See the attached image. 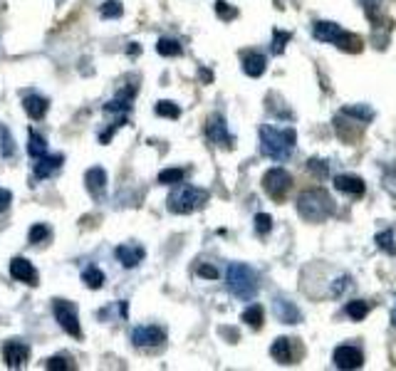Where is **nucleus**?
<instances>
[{
	"instance_id": "obj_26",
	"label": "nucleus",
	"mask_w": 396,
	"mask_h": 371,
	"mask_svg": "<svg viewBox=\"0 0 396 371\" xmlns=\"http://www.w3.org/2000/svg\"><path fill=\"white\" fill-rule=\"evenodd\" d=\"M156 52L161 57H179L181 55V43L171 38H161L156 43Z\"/></svg>"
},
{
	"instance_id": "obj_43",
	"label": "nucleus",
	"mask_w": 396,
	"mask_h": 371,
	"mask_svg": "<svg viewBox=\"0 0 396 371\" xmlns=\"http://www.w3.org/2000/svg\"><path fill=\"white\" fill-rule=\"evenodd\" d=\"M198 278H206V280H218V270L213 265H198Z\"/></svg>"
},
{
	"instance_id": "obj_20",
	"label": "nucleus",
	"mask_w": 396,
	"mask_h": 371,
	"mask_svg": "<svg viewBox=\"0 0 396 371\" xmlns=\"http://www.w3.org/2000/svg\"><path fill=\"white\" fill-rule=\"evenodd\" d=\"M267 70V57L263 52H245L243 55V72L248 77H261Z\"/></svg>"
},
{
	"instance_id": "obj_29",
	"label": "nucleus",
	"mask_w": 396,
	"mask_h": 371,
	"mask_svg": "<svg viewBox=\"0 0 396 371\" xmlns=\"http://www.w3.org/2000/svg\"><path fill=\"white\" fill-rule=\"evenodd\" d=\"M342 114H344V116H352V119L362 121V124H367V121L374 119V109L364 107V104H362V107H344Z\"/></svg>"
},
{
	"instance_id": "obj_7",
	"label": "nucleus",
	"mask_w": 396,
	"mask_h": 371,
	"mask_svg": "<svg viewBox=\"0 0 396 371\" xmlns=\"http://www.w3.org/2000/svg\"><path fill=\"white\" fill-rule=\"evenodd\" d=\"M166 342V332L156 324H147V327H136L131 332V344L136 349H156Z\"/></svg>"
},
{
	"instance_id": "obj_16",
	"label": "nucleus",
	"mask_w": 396,
	"mask_h": 371,
	"mask_svg": "<svg viewBox=\"0 0 396 371\" xmlns=\"http://www.w3.org/2000/svg\"><path fill=\"white\" fill-rule=\"evenodd\" d=\"M115 255L126 270H131V268H136V265H139L144 257H147V250H144L141 245H134V243H124V245L117 248Z\"/></svg>"
},
{
	"instance_id": "obj_41",
	"label": "nucleus",
	"mask_w": 396,
	"mask_h": 371,
	"mask_svg": "<svg viewBox=\"0 0 396 371\" xmlns=\"http://www.w3.org/2000/svg\"><path fill=\"white\" fill-rule=\"evenodd\" d=\"M272 230V218L267 213H258L256 215V233L258 235H267Z\"/></svg>"
},
{
	"instance_id": "obj_12",
	"label": "nucleus",
	"mask_w": 396,
	"mask_h": 371,
	"mask_svg": "<svg viewBox=\"0 0 396 371\" xmlns=\"http://www.w3.org/2000/svg\"><path fill=\"white\" fill-rule=\"evenodd\" d=\"M10 278L17 280V282H25L30 285V287H35V285H38V270H35V265L27 260V257H13Z\"/></svg>"
},
{
	"instance_id": "obj_31",
	"label": "nucleus",
	"mask_w": 396,
	"mask_h": 371,
	"mask_svg": "<svg viewBox=\"0 0 396 371\" xmlns=\"http://www.w3.org/2000/svg\"><path fill=\"white\" fill-rule=\"evenodd\" d=\"M186 179V169H163L159 174V183H166V186H174L181 183Z\"/></svg>"
},
{
	"instance_id": "obj_34",
	"label": "nucleus",
	"mask_w": 396,
	"mask_h": 371,
	"mask_svg": "<svg viewBox=\"0 0 396 371\" xmlns=\"http://www.w3.org/2000/svg\"><path fill=\"white\" fill-rule=\"evenodd\" d=\"M216 15L221 17L223 22H230L238 17V8H233L230 3H226V0H218L216 3Z\"/></svg>"
},
{
	"instance_id": "obj_14",
	"label": "nucleus",
	"mask_w": 396,
	"mask_h": 371,
	"mask_svg": "<svg viewBox=\"0 0 396 371\" xmlns=\"http://www.w3.org/2000/svg\"><path fill=\"white\" fill-rule=\"evenodd\" d=\"M272 312H275V317L280 319L282 324L302 322V315H300L298 305H295V302H290L288 297H275V300H272Z\"/></svg>"
},
{
	"instance_id": "obj_22",
	"label": "nucleus",
	"mask_w": 396,
	"mask_h": 371,
	"mask_svg": "<svg viewBox=\"0 0 396 371\" xmlns=\"http://www.w3.org/2000/svg\"><path fill=\"white\" fill-rule=\"evenodd\" d=\"M27 153L33 158H40L47 153V142H45V137H40L35 129L27 131Z\"/></svg>"
},
{
	"instance_id": "obj_17",
	"label": "nucleus",
	"mask_w": 396,
	"mask_h": 371,
	"mask_svg": "<svg viewBox=\"0 0 396 371\" xmlns=\"http://www.w3.org/2000/svg\"><path fill=\"white\" fill-rule=\"evenodd\" d=\"M344 30L337 25V22H330V20H317L315 25H312V35H315V40H320V43H330V45H337L339 43V38H342Z\"/></svg>"
},
{
	"instance_id": "obj_27",
	"label": "nucleus",
	"mask_w": 396,
	"mask_h": 371,
	"mask_svg": "<svg viewBox=\"0 0 396 371\" xmlns=\"http://www.w3.org/2000/svg\"><path fill=\"white\" fill-rule=\"evenodd\" d=\"M0 153L6 158H10L15 153V139H13L10 129L6 124H0Z\"/></svg>"
},
{
	"instance_id": "obj_6",
	"label": "nucleus",
	"mask_w": 396,
	"mask_h": 371,
	"mask_svg": "<svg viewBox=\"0 0 396 371\" xmlns=\"http://www.w3.org/2000/svg\"><path fill=\"white\" fill-rule=\"evenodd\" d=\"M52 312H54L57 324H60L70 337L82 339V327H80V317H77V307L72 305L70 300H54Z\"/></svg>"
},
{
	"instance_id": "obj_28",
	"label": "nucleus",
	"mask_w": 396,
	"mask_h": 371,
	"mask_svg": "<svg viewBox=\"0 0 396 371\" xmlns=\"http://www.w3.org/2000/svg\"><path fill=\"white\" fill-rule=\"evenodd\" d=\"M82 282L87 285L89 289H99L104 285V273L99 268H94V265H89V268L82 273Z\"/></svg>"
},
{
	"instance_id": "obj_33",
	"label": "nucleus",
	"mask_w": 396,
	"mask_h": 371,
	"mask_svg": "<svg viewBox=\"0 0 396 371\" xmlns=\"http://www.w3.org/2000/svg\"><path fill=\"white\" fill-rule=\"evenodd\" d=\"M154 112H156L159 116H166V119H179L181 116L179 104L174 102H159L156 107H154Z\"/></svg>"
},
{
	"instance_id": "obj_23",
	"label": "nucleus",
	"mask_w": 396,
	"mask_h": 371,
	"mask_svg": "<svg viewBox=\"0 0 396 371\" xmlns=\"http://www.w3.org/2000/svg\"><path fill=\"white\" fill-rule=\"evenodd\" d=\"M240 319H243L248 327H253V329H261L263 327V322H265V312H263V307L261 305H250L248 310L240 315Z\"/></svg>"
},
{
	"instance_id": "obj_3",
	"label": "nucleus",
	"mask_w": 396,
	"mask_h": 371,
	"mask_svg": "<svg viewBox=\"0 0 396 371\" xmlns=\"http://www.w3.org/2000/svg\"><path fill=\"white\" fill-rule=\"evenodd\" d=\"M226 285L238 300H253L258 295V275L253 268L243 265V262H230L226 270Z\"/></svg>"
},
{
	"instance_id": "obj_35",
	"label": "nucleus",
	"mask_w": 396,
	"mask_h": 371,
	"mask_svg": "<svg viewBox=\"0 0 396 371\" xmlns=\"http://www.w3.org/2000/svg\"><path fill=\"white\" fill-rule=\"evenodd\" d=\"M376 245L381 248L389 255H396V245H394V230H384V233L376 235Z\"/></svg>"
},
{
	"instance_id": "obj_36",
	"label": "nucleus",
	"mask_w": 396,
	"mask_h": 371,
	"mask_svg": "<svg viewBox=\"0 0 396 371\" xmlns=\"http://www.w3.org/2000/svg\"><path fill=\"white\" fill-rule=\"evenodd\" d=\"M290 40H293V33H288V30H285V33H282V30H275V33H272V52L280 55L282 50L288 47Z\"/></svg>"
},
{
	"instance_id": "obj_37",
	"label": "nucleus",
	"mask_w": 396,
	"mask_h": 371,
	"mask_svg": "<svg viewBox=\"0 0 396 371\" xmlns=\"http://www.w3.org/2000/svg\"><path fill=\"white\" fill-rule=\"evenodd\" d=\"M99 13H102V17H119L122 13H124V6H122L119 0H107V3L99 8Z\"/></svg>"
},
{
	"instance_id": "obj_18",
	"label": "nucleus",
	"mask_w": 396,
	"mask_h": 371,
	"mask_svg": "<svg viewBox=\"0 0 396 371\" xmlns=\"http://www.w3.org/2000/svg\"><path fill=\"white\" fill-rule=\"evenodd\" d=\"M22 107H25L30 119L40 121V119H45V114H47L50 102H47V97H40V94H27V97L22 99Z\"/></svg>"
},
{
	"instance_id": "obj_4",
	"label": "nucleus",
	"mask_w": 396,
	"mask_h": 371,
	"mask_svg": "<svg viewBox=\"0 0 396 371\" xmlns=\"http://www.w3.org/2000/svg\"><path fill=\"white\" fill-rule=\"evenodd\" d=\"M208 203V191L203 188H193V186H179L168 193L166 208L176 215H189L198 208H203Z\"/></svg>"
},
{
	"instance_id": "obj_2",
	"label": "nucleus",
	"mask_w": 396,
	"mask_h": 371,
	"mask_svg": "<svg viewBox=\"0 0 396 371\" xmlns=\"http://www.w3.org/2000/svg\"><path fill=\"white\" fill-rule=\"evenodd\" d=\"M295 144H298V134L295 129H272V126H261V151L263 156L272 158V161H288L293 153Z\"/></svg>"
},
{
	"instance_id": "obj_24",
	"label": "nucleus",
	"mask_w": 396,
	"mask_h": 371,
	"mask_svg": "<svg viewBox=\"0 0 396 371\" xmlns=\"http://www.w3.org/2000/svg\"><path fill=\"white\" fill-rule=\"evenodd\" d=\"M52 238V228L47 223H35L27 233V241L33 243V245H40V243H47Z\"/></svg>"
},
{
	"instance_id": "obj_25",
	"label": "nucleus",
	"mask_w": 396,
	"mask_h": 371,
	"mask_svg": "<svg viewBox=\"0 0 396 371\" xmlns=\"http://www.w3.org/2000/svg\"><path fill=\"white\" fill-rule=\"evenodd\" d=\"M344 312H347L349 319H354V322H362L364 317L369 315V302H364V300H352V302H347Z\"/></svg>"
},
{
	"instance_id": "obj_15",
	"label": "nucleus",
	"mask_w": 396,
	"mask_h": 371,
	"mask_svg": "<svg viewBox=\"0 0 396 371\" xmlns=\"http://www.w3.org/2000/svg\"><path fill=\"white\" fill-rule=\"evenodd\" d=\"M38 164L33 166V174H35V179H50V176L54 174V171H60L62 169V164H65V156L62 153H45V156H40V158H35Z\"/></svg>"
},
{
	"instance_id": "obj_30",
	"label": "nucleus",
	"mask_w": 396,
	"mask_h": 371,
	"mask_svg": "<svg viewBox=\"0 0 396 371\" xmlns=\"http://www.w3.org/2000/svg\"><path fill=\"white\" fill-rule=\"evenodd\" d=\"M362 6H364V13H367L372 25L379 28L381 25V0H362Z\"/></svg>"
},
{
	"instance_id": "obj_10",
	"label": "nucleus",
	"mask_w": 396,
	"mask_h": 371,
	"mask_svg": "<svg viewBox=\"0 0 396 371\" xmlns=\"http://www.w3.org/2000/svg\"><path fill=\"white\" fill-rule=\"evenodd\" d=\"M298 354H300V347L295 344V339H290V337L275 339L270 347V356L277 361V364H295Z\"/></svg>"
},
{
	"instance_id": "obj_9",
	"label": "nucleus",
	"mask_w": 396,
	"mask_h": 371,
	"mask_svg": "<svg viewBox=\"0 0 396 371\" xmlns=\"http://www.w3.org/2000/svg\"><path fill=\"white\" fill-rule=\"evenodd\" d=\"M3 359H6L8 369H22L30 359V347L20 339H10L3 344Z\"/></svg>"
},
{
	"instance_id": "obj_45",
	"label": "nucleus",
	"mask_w": 396,
	"mask_h": 371,
	"mask_svg": "<svg viewBox=\"0 0 396 371\" xmlns=\"http://www.w3.org/2000/svg\"><path fill=\"white\" fill-rule=\"evenodd\" d=\"M391 327L396 329V305H394V310H391Z\"/></svg>"
},
{
	"instance_id": "obj_40",
	"label": "nucleus",
	"mask_w": 396,
	"mask_h": 371,
	"mask_svg": "<svg viewBox=\"0 0 396 371\" xmlns=\"http://www.w3.org/2000/svg\"><path fill=\"white\" fill-rule=\"evenodd\" d=\"M307 169L312 171L317 179H327V176H330V166H327L325 161H320V158H309Z\"/></svg>"
},
{
	"instance_id": "obj_1",
	"label": "nucleus",
	"mask_w": 396,
	"mask_h": 371,
	"mask_svg": "<svg viewBox=\"0 0 396 371\" xmlns=\"http://www.w3.org/2000/svg\"><path fill=\"white\" fill-rule=\"evenodd\" d=\"M298 213L307 223H325L335 215V201L325 188H305L298 196Z\"/></svg>"
},
{
	"instance_id": "obj_32",
	"label": "nucleus",
	"mask_w": 396,
	"mask_h": 371,
	"mask_svg": "<svg viewBox=\"0 0 396 371\" xmlns=\"http://www.w3.org/2000/svg\"><path fill=\"white\" fill-rule=\"evenodd\" d=\"M337 47L344 50V52H359V50H362V40L352 33H342V38H339Z\"/></svg>"
},
{
	"instance_id": "obj_8",
	"label": "nucleus",
	"mask_w": 396,
	"mask_h": 371,
	"mask_svg": "<svg viewBox=\"0 0 396 371\" xmlns=\"http://www.w3.org/2000/svg\"><path fill=\"white\" fill-rule=\"evenodd\" d=\"M206 137L211 139L216 146H226V149H233L235 139L233 134L228 131V124H226V119H223L221 114H213L208 116V124H206Z\"/></svg>"
},
{
	"instance_id": "obj_46",
	"label": "nucleus",
	"mask_w": 396,
	"mask_h": 371,
	"mask_svg": "<svg viewBox=\"0 0 396 371\" xmlns=\"http://www.w3.org/2000/svg\"><path fill=\"white\" fill-rule=\"evenodd\" d=\"M57 3H60V0H57Z\"/></svg>"
},
{
	"instance_id": "obj_38",
	"label": "nucleus",
	"mask_w": 396,
	"mask_h": 371,
	"mask_svg": "<svg viewBox=\"0 0 396 371\" xmlns=\"http://www.w3.org/2000/svg\"><path fill=\"white\" fill-rule=\"evenodd\" d=\"M381 183H384L386 191L396 198V166H389V169L384 171V176H381Z\"/></svg>"
},
{
	"instance_id": "obj_19",
	"label": "nucleus",
	"mask_w": 396,
	"mask_h": 371,
	"mask_svg": "<svg viewBox=\"0 0 396 371\" xmlns=\"http://www.w3.org/2000/svg\"><path fill=\"white\" fill-rule=\"evenodd\" d=\"M335 188L339 193H347V196H354V198L364 196V191H367V188H364V181L357 179V176H337Z\"/></svg>"
},
{
	"instance_id": "obj_39",
	"label": "nucleus",
	"mask_w": 396,
	"mask_h": 371,
	"mask_svg": "<svg viewBox=\"0 0 396 371\" xmlns=\"http://www.w3.org/2000/svg\"><path fill=\"white\" fill-rule=\"evenodd\" d=\"M45 369H50V371H57V369H72V364H70V359L67 356H50L47 361H45Z\"/></svg>"
},
{
	"instance_id": "obj_42",
	"label": "nucleus",
	"mask_w": 396,
	"mask_h": 371,
	"mask_svg": "<svg viewBox=\"0 0 396 371\" xmlns=\"http://www.w3.org/2000/svg\"><path fill=\"white\" fill-rule=\"evenodd\" d=\"M347 287H349V278H347V275H344V278H337L335 285H332V295L339 297Z\"/></svg>"
},
{
	"instance_id": "obj_5",
	"label": "nucleus",
	"mask_w": 396,
	"mask_h": 371,
	"mask_svg": "<svg viewBox=\"0 0 396 371\" xmlns=\"http://www.w3.org/2000/svg\"><path fill=\"white\" fill-rule=\"evenodd\" d=\"M263 188H265V193L272 201L282 203L288 198L290 188H293V176L282 169V166H275V169H270L263 176Z\"/></svg>"
},
{
	"instance_id": "obj_44",
	"label": "nucleus",
	"mask_w": 396,
	"mask_h": 371,
	"mask_svg": "<svg viewBox=\"0 0 396 371\" xmlns=\"http://www.w3.org/2000/svg\"><path fill=\"white\" fill-rule=\"evenodd\" d=\"M13 203V193L8 188H0V213H6Z\"/></svg>"
},
{
	"instance_id": "obj_13",
	"label": "nucleus",
	"mask_w": 396,
	"mask_h": 371,
	"mask_svg": "<svg viewBox=\"0 0 396 371\" xmlns=\"http://www.w3.org/2000/svg\"><path fill=\"white\" fill-rule=\"evenodd\" d=\"M85 186H87L89 196L94 201H102L104 193H107V171L102 166H92V169L85 174Z\"/></svg>"
},
{
	"instance_id": "obj_21",
	"label": "nucleus",
	"mask_w": 396,
	"mask_h": 371,
	"mask_svg": "<svg viewBox=\"0 0 396 371\" xmlns=\"http://www.w3.org/2000/svg\"><path fill=\"white\" fill-rule=\"evenodd\" d=\"M134 94H136V87H129L126 92H119L112 102L104 104V112H129Z\"/></svg>"
},
{
	"instance_id": "obj_11",
	"label": "nucleus",
	"mask_w": 396,
	"mask_h": 371,
	"mask_svg": "<svg viewBox=\"0 0 396 371\" xmlns=\"http://www.w3.org/2000/svg\"><path fill=\"white\" fill-rule=\"evenodd\" d=\"M332 359H335L337 369H359V366L364 364L362 351H359L357 347H352V344H342V347H337Z\"/></svg>"
}]
</instances>
